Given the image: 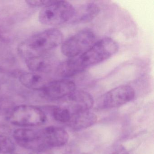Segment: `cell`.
<instances>
[{"instance_id": "9", "label": "cell", "mask_w": 154, "mask_h": 154, "mask_svg": "<svg viewBox=\"0 0 154 154\" xmlns=\"http://www.w3.org/2000/svg\"><path fill=\"white\" fill-rule=\"evenodd\" d=\"M67 105L66 106L71 114L89 111L94 104V100L89 93L83 91H75L66 97Z\"/></svg>"}, {"instance_id": "7", "label": "cell", "mask_w": 154, "mask_h": 154, "mask_svg": "<svg viewBox=\"0 0 154 154\" xmlns=\"http://www.w3.org/2000/svg\"><path fill=\"white\" fill-rule=\"evenodd\" d=\"M76 90L74 82L68 79L50 81L42 90L45 98L57 100L67 97Z\"/></svg>"}, {"instance_id": "6", "label": "cell", "mask_w": 154, "mask_h": 154, "mask_svg": "<svg viewBox=\"0 0 154 154\" xmlns=\"http://www.w3.org/2000/svg\"><path fill=\"white\" fill-rule=\"evenodd\" d=\"M135 96V90L131 86H118L103 94L97 101V107L99 109L118 108L132 100Z\"/></svg>"}, {"instance_id": "19", "label": "cell", "mask_w": 154, "mask_h": 154, "mask_svg": "<svg viewBox=\"0 0 154 154\" xmlns=\"http://www.w3.org/2000/svg\"><path fill=\"white\" fill-rule=\"evenodd\" d=\"M5 37L3 35L2 31L0 30V45L4 43L5 41Z\"/></svg>"}, {"instance_id": "2", "label": "cell", "mask_w": 154, "mask_h": 154, "mask_svg": "<svg viewBox=\"0 0 154 154\" xmlns=\"http://www.w3.org/2000/svg\"><path fill=\"white\" fill-rule=\"evenodd\" d=\"M119 48L118 43L114 39L105 37L94 43L84 53L75 57L83 71L111 57L118 52Z\"/></svg>"}, {"instance_id": "14", "label": "cell", "mask_w": 154, "mask_h": 154, "mask_svg": "<svg viewBox=\"0 0 154 154\" xmlns=\"http://www.w3.org/2000/svg\"><path fill=\"white\" fill-rule=\"evenodd\" d=\"M26 61L28 68L31 72L45 74L51 72L54 64L53 58L47 54Z\"/></svg>"}, {"instance_id": "1", "label": "cell", "mask_w": 154, "mask_h": 154, "mask_svg": "<svg viewBox=\"0 0 154 154\" xmlns=\"http://www.w3.org/2000/svg\"><path fill=\"white\" fill-rule=\"evenodd\" d=\"M63 33L57 29H49L35 34L19 45L17 51L25 60L46 54L49 51L62 45Z\"/></svg>"}, {"instance_id": "8", "label": "cell", "mask_w": 154, "mask_h": 154, "mask_svg": "<svg viewBox=\"0 0 154 154\" xmlns=\"http://www.w3.org/2000/svg\"><path fill=\"white\" fill-rule=\"evenodd\" d=\"M39 133L44 149L64 146L69 140L66 131L56 126L46 127L39 130Z\"/></svg>"}, {"instance_id": "10", "label": "cell", "mask_w": 154, "mask_h": 154, "mask_svg": "<svg viewBox=\"0 0 154 154\" xmlns=\"http://www.w3.org/2000/svg\"><path fill=\"white\" fill-rule=\"evenodd\" d=\"M13 137L18 144L26 148L35 150L44 149L39 131L28 128L18 129L14 131Z\"/></svg>"}, {"instance_id": "16", "label": "cell", "mask_w": 154, "mask_h": 154, "mask_svg": "<svg viewBox=\"0 0 154 154\" xmlns=\"http://www.w3.org/2000/svg\"><path fill=\"white\" fill-rule=\"evenodd\" d=\"M15 145L12 140L5 136L0 135V153L7 154L14 151Z\"/></svg>"}, {"instance_id": "20", "label": "cell", "mask_w": 154, "mask_h": 154, "mask_svg": "<svg viewBox=\"0 0 154 154\" xmlns=\"http://www.w3.org/2000/svg\"><path fill=\"white\" fill-rule=\"evenodd\" d=\"M45 154V153H43V152H40V151H38L37 152H35L34 153H32V154Z\"/></svg>"}, {"instance_id": "17", "label": "cell", "mask_w": 154, "mask_h": 154, "mask_svg": "<svg viewBox=\"0 0 154 154\" xmlns=\"http://www.w3.org/2000/svg\"><path fill=\"white\" fill-rule=\"evenodd\" d=\"M51 0H28L26 2L28 5L33 7H44L50 3Z\"/></svg>"}, {"instance_id": "13", "label": "cell", "mask_w": 154, "mask_h": 154, "mask_svg": "<svg viewBox=\"0 0 154 154\" xmlns=\"http://www.w3.org/2000/svg\"><path fill=\"white\" fill-rule=\"evenodd\" d=\"M97 121V117L89 111L80 112L71 114L69 123L75 130L87 128L94 125Z\"/></svg>"}, {"instance_id": "4", "label": "cell", "mask_w": 154, "mask_h": 154, "mask_svg": "<svg viewBox=\"0 0 154 154\" xmlns=\"http://www.w3.org/2000/svg\"><path fill=\"white\" fill-rule=\"evenodd\" d=\"M95 39V35L91 30L83 29L63 42L61 51L66 57H77L89 49L94 44Z\"/></svg>"}, {"instance_id": "15", "label": "cell", "mask_w": 154, "mask_h": 154, "mask_svg": "<svg viewBox=\"0 0 154 154\" xmlns=\"http://www.w3.org/2000/svg\"><path fill=\"white\" fill-rule=\"evenodd\" d=\"M54 119L59 122H69L71 117L70 111L65 107H54L52 109Z\"/></svg>"}, {"instance_id": "11", "label": "cell", "mask_w": 154, "mask_h": 154, "mask_svg": "<svg viewBox=\"0 0 154 154\" xmlns=\"http://www.w3.org/2000/svg\"><path fill=\"white\" fill-rule=\"evenodd\" d=\"M100 12V8L94 3H87L75 8L73 16L70 23L82 24L88 23L97 17Z\"/></svg>"}, {"instance_id": "12", "label": "cell", "mask_w": 154, "mask_h": 154, "mask_svg": "<svg viewBox=\"0 0 154 154\" xmlns=\"http://www.w3.org/2000/svg\"><path fill=\"white\" fill-rule=\"evenodd\" d=\"M19 79L23 86L35 91H42L50 82L45 74L32 72L21 74Z\"/></svg>"}, {"instance_id": "3", "label": "cell", "mask_w": 154, "mask_h": 154, "mask_svg": "<svg viewBox=\"0 0 154 154\" xmlns=\"http://www.w3.org/2000/svg\"><path fill=\"white\" fill-rule=\"evenodd\" d=\"M75 7L68 2L51 0L42 8L38 14L39 22L44 25L56 26L70 22L74 12Z\"/></svg>"}, {"instance_id": "18", "label": "cell", "mask_w": 154, "mask_h": 154, "mask_svg": "<svg viewBox=\"0 0 154 154\" xmlns=\"http://www.w3.org/2000/svg\"><path fill=\"white\" fill-rule=\"evenodd\" d=\"M113 154H128L126 150L124 149V148H122L121 147L118 150L116 151Z\"/></svg>"}, {"instance_id": "5", "label": "cell", "mask_w": 154, "mask_h": 154, "mask_svg": "<svg viewBox=\"0 0 154 154\" xmlns=\"http://www.w3.org/2000/svg\"><path fill=\"white\" fill-rule=\"evenodd\" d=\"M9 120L11 123L17 126L32 127L44 124L46 121V116L37 107L21 105L11 110Z\"/></svg>"}]
</instances>
